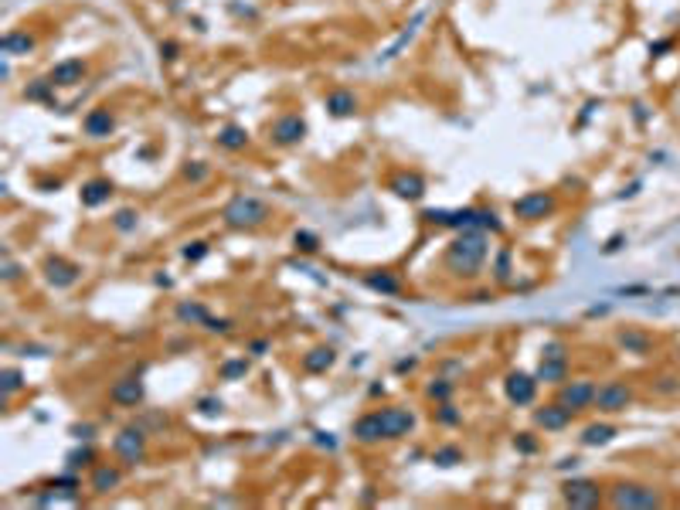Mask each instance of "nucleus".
I'll use <instances>...</instances> for the list:
<instances>
[{"mask_svg":"<svg viewBox=\"0 0 680 510\" xmlns=\"http://www.w3.org/2000/svg\"><path fill=\"white\" fill-rule=\"evenodd\" d=\"M487 259V238L483 232H463L446 252V265L459 276H477L479 265Z\"/></svg>","mask_w":680,"mask_h":510,"instance_id":"1","label":"nucleus"},{"mask_svg":"<svg viewBox=\"0 0 680 510\" xmlns=\"http://www.w3.org/2000/svg\"><path fill=\"white\" fill-rule=\"evenodd\" d=\"M429 221L449 225V228H459V232H500V221L494 211H479V208H463V211H425Z\"/></svg>","mask_w":680,"mask_h":510,"instance_id":"2","label":"nucleus"},{"mask_svg":"<svg viewBox=\"0 0 680 510\" xmlns=\"http://www.w3.org/2000/svg\"><path fill=\"white\" fill-rule=\"evenodd\" d=\"M221 218H225L232 228H255V225H262L265 218H269V208H265L259 198H252V194H238V198H232V201L225 204Z\"/></svg>","mask_w":680,"mask_h":510,"instance_id":"3","label":"nucleus"},{"mask_svg":"<svg viewBox=\"0 0 680 510\" xmlns=\"http://www.w3.org/2000/svg\"><path fill=\"white\" fill-rule=\"evenodd\" d=\"M612 507H629V510H649V507H664L666 500L664 494H657L653 487H639V483H619L612 496H609Z\"/></svg>","mask_w":680,"mask_h":510,"instance_id":"4","label":"nucleus"},{"mask_svg":"<svg viewBox=\"0 0 680 510\" xmlns=\"http://www.w3.org/2000/svg\"><path fill=\"white\" fill-rule=\"evenodd\" d=\"M633 402V388L622 385V381H605L602 388H595V402L592 408H599L605 415H616V412H626V405Z\"/></svg>","mask_w":680,"mask_h":510,"instance_id":"5","label":"nucleus"},{"mask_svg":"<svg viewBox=\"0 0 680 510\" xmlns=\"http://www.w3.org/2000/svg\"><path fill=\"white\" fill-rule=\"evenodd\" d=\"M555 194L551 191H531V194H524V198H517L514 201V215L524 218V221H538V218H548L551 211H555Z\"/></svg>","mask_w":680,"mask_h":510,"instance_id":"6","label":"nucleus"},{"mask_svg":"<svg viewBox=\"0 0 680 510\" xmlns=\"http://www.w3.org/2000/svg\"><path fill=\"white\" fill-rule=\"evenodd\" d=\"M112 449H116V456H119L126 466H137V463H143V456H147V435H143V429H123V432L116 435Z\"/></svg>","mask_w":680,"mask_h":510,"instance_id":"7","label":"nucleus"},{"mask_svg":"<svg viewBox=\"0 0 680 510\" xmlns=\"http://www.w3.org/2000/svg\"><path fill=\"white\" fill-rule=\"evenodd\" d=\"M565 504L568 507H599L602 504V490L592 479H568L565 483Z\"/></svg>","mask_w":680,"mask_h":510,"instance_id":"8","label":"nucleus"},{"mask_svg":"<svg viewBox=\"0 0 680 510\" xmlns=\"http://www.w3.org/2000/svg\"><path fill=\"white\" fill-rule=\"evenodd\" d=\"M558 402L572 412H585L595 402V385L592 381H568V385L558 391Z\"/></svg>","mask_w":680,"mask_h":510,"instance_id":"9","label":"nucleus"},{"mask_svg":"<svg viewBox=\"0 0 680 510\" xmlns=\"http://www.w3.org/2000/svg\"><path fill=\"white\" fill-rule=\"evenodd\" d=\"M381 425H385V439H402L415 429V415L408 408H381Z\"/></svg>","mask_w":680,"mask_h":510,"instance_id":"10","label":"nucleus"},{"mask_svg":"<svg viewBox=\"0 0 680 510\" xmlns=\"http://www.w3.org/2000/svg\"><path fill=\"white\" fill-rule=\"evenodd\" d=\"M572 408H565L561 402H555V405H544V408H538L534 412V425L538 429H544V432H558V429H565L568 422H572Z\"/></svg>","mask_w":680,"mask_h":510,"instance_id":"11","label":"nucleus"},{"mask_svg":"<svg viewBox=\"0 0 680 510\" xmlns=\"http://www.w3.org/2000/svg\"><path fill=\"white\" fill-rule=\"evenodd\" d=\"M303 137H307V123H303L299 116H279L276 123H272V139H276L279 147H293V143H299Z\"/></svg>","mask_w":680,"mask_h":510,"instance_id":"12","label":"nucleus"},{"mask_svg":"<svg viewBox=\"0 0 680 510\" xmlns=\"http://www.w3.org/2000/svg\"><path fill=\"white\" fill-rule=\"evenodd\" d=\"M504 391H507V398L514 405H531L534 402V391H538V378H531V374H510L507 381H504Z\"/></svg>","mask_w":680,"mask_h":510,"instance_id":"13","label":"nucleus"},{"mask_svg":"<svg viewBox=\"0 0 680 510\" xmlns=\"http://www.w3.org/2000/svg\"><path fill=\"white\" fill-rule=\"evenodd\" d=\"M82 78H85V62H82V58H68V62H58L51 68L48 82H51V85H75Z\"/></svg>","mask_w":680,"mask_h":510,"instance_id":"14","label":"nucleus"},{"mask_svg":"<svg viewBox=\"0 0 680 510\" xmlns=\"http://www.w3.org/2000/svg\"><path fill=\"white\" fill-rule=\"evenodd\" d=\"M109 398L116 405H139L143 402V381L139 378H123L109 388Z\"/></svg>","mask_w":680,"mask_h":510,"instance_id":"15","label":"nucleus"},{"mask_svg":"<svg viewBox=\"0 0 680 510\" xmlns=\"http://www.w3.org/2000/svg\"><path fill=\"white\" fill-rule=\"evenodd\" d=\"M354 439L357 442H381L385 439V425H381V415L378 412H371V415H364V418H357L354 422Z\"/></svg>","mask_w":680,"mask_h":510,"instance_id":"16","label":"nucleus"},{"mask_svg":"<svg viewBox=\"0 0 680 510\" xmlns=\"http://www.w3.org/2000/svg\"><path fill=\"white\" fill-rule=\"evenodd\" d=\"M45 276L51 286H72L78 279V265L65 262V259H48L45 262Z\"/></svg>","mask_w":680,"mask_h":510,"instance_id":"17","label":"nucleus"},{"mask_svg":"<svg viewBox=\"0 0 680 510\" xmlns=\"http://www.w3.org/2000/svg\"><path fill=\"white\" fill-rule=\"evenodd\" d=\"M619 347H622L626 354H649V351H653V337L643 334V330H636V326H629V330L619 334Z\"/></svg>","mask_w":680,"mask_h":510,"instance_id":"18","label":"nucleus"},{"mask_svg":"<svg viewBox=\"0 0 680 510\" xmlns=\"http://www.w3.org/2000/svg\"><path fill=\"white\" fill-rule=\"evenodd\" d=\"M391 191H395L398 198H408V201H418V198L425 194V181H422L418 174H398V177L391 181Z\"/></svg>","mask_w":680,"mask_h":510,"instance_id":"19","label":"nucleus"},{"mask_svg":"<svg viewBox=\"0 0 680 510\" xmlns=\"http://www.w3.org/2000/svg\"><path fill=\"white\" fill-rule=\"evenodd\" d=\"M565 374H568V361H565V357H541V364H538V381L558 385V381H565Z\"/></svg>","mask_w":680,"mask_h":510,"instance_id":"20","label":"nucleus"},{"mask_svg":"<svg viewBox=\"0 0 680 510\" xmlns=\"http://www.w3.org/2000/svg\"><path fill=\"white\" fill-rule=\"evenodd\" d=\"M112 116H109V109H92L89 116H85V133L89 137H109L112 133Z\"/></svg>","mask_w":680,"mask_h":510,"instance_id":"21","label":"nucleus"},{"mask_svg":"<svg viewBox=\"0 0 680 510\" xmlns=\"http://www.w3.org/2000/svg\"><path fill=\"white\" fill-rule=\"evenodd\" d=\"M119 479H123V473H119L116 466H99L92 473V490L95 494H109V490L119 487Z\"/></svg>","mask_w":680,"mask_h":510,"instance_id":"22","label":"nucleus"},{"mask_svg":"<svg viewBox=\"0 0 680 510\" xmlns=\"http://www.w3.org/2000/svg\"><path fill=\"white\" fill-rule=\"evenodd\" d=\"M109 194H112V184L109 181H89V184L82 187V204H89V208H99L102 201H109Z\"/></svg>","mask_w":680,"mask_h":510,"instance_id":"23","label":"nucleus"},{"mask_svg":"<svg viewBox=\"0 0 680 510\" xmlns=\"http://www.w3.org/2000/svg\"><path fill=\"white\" fill-rule=\"evenodd\" d=\"M330 364H334V351H330V347H313V351L303 357V368H307L309 374H324Z\"/></svg>","mask_w":680,"mask_h":510,"instance_id":"24","label":"nucleus"},{"mask_svg":"<svg viewBox=\"0 0 680 510\" xmlns=\"http://www.w3.org/2000/svg\"><path fill=\"white\" fill-rule=\"evenodd\" d=\"M326 109L334 112V116H351L357 109V99L351 92H344V89H337V92L326 95Z\"/></svg>","mask_w":680,"mask_h":510,"instance_id":"25","label":"nucleus"},{"mask_svg":"<svg viewBox=\"0 0 680 510\" xmlns=\"http://www.w3.org/2000/svg\"><path fill=\"white\" fill-rule=\"evenodd\" d=\"M612 435H616V425L599 422V425H588L585 432H582V442H585V446H605V442H612Z\"/></svg>","mask_w":680,"mask_h":510,"instance_id":"26","label":"nucleus"},{"mask_svg":"<svg viewBox=\"0 0 680 510\" xmlns=\"http://www.w3.org/2000/svg\"><path fill=\"white\" fill-rule=\"evenodd\" d=\"M31 48H34V38L28 31H11L4 38V51L7 55H28Z\"/></svg>","mask_w":680,"mask_h":510,"instance_id":"27","label":"nucleus"},{"mask_svg":"<svg viewBox=\"0 0 680 510\" xmlns=\"http://www.w3.org/2000/svg\"><path fill=\"white\" fill-rule=\"evenodd\" d=\"M218 143H221L225 150H245L248 133L242 129V126H225V129L218 133Z\"/></svg>","mask_w":680,"mask_h":510,"instance_id":"28","label":"nucleus"},{"mask_svg":"<svg viewBox=\"0 0 680 510\" xmlns=\"http://www.w3.org/2000/svg\"><path fill=\"white\" fill-rule=\"evenodd\" d=\"M364 282H368L371 289H378V293H388V296H395L398 289H402V282H398L395 276H388V272H381V276H378V272H371V276L364 279Z\"/></svg>","mask_w":680,"mask_h":510,"instance_id":"29","label":"nucleus"},{"mask_svg":"<svg viewBox=\"0 0 680 510\" xmlns=\"http://www.w3.org/2000/svg\"><path fill=\"white\" fill-rule=\"evenodd\" d=\"M177 320H184V324H204V320H208V309H204L201 303H181V307H177Z\"/></svg>","mask_w":680,"mask_h":510,"instance_id":"30","label":"nucleus"},{"mask_svg":"<svg viewBox=\"0 0 680 510\" xmlns=\"http://www.w3.org/2000/svg\"><path fill=\"white\" fill-rule=\"evenodd\" d=\"M432 459H435L439 466H456L459 459H463V452H459L456 446H442V449H435V456H432Z\"/></svg>","mask_w":680,"mask_h":510,"instance_id":"31","label":"nucleus"},{"mask_svg":"<svg viewBox=\"0 0 680 510\" xmlns=\"http://www.w3.org/2000/svg\"><path fill=\"white\" fill-rule=\"evenodd\" d=\"M449 395H452V381H446V378L429 385V398H435V402H449Z\"/></svg>","mask_w":680,"mask_h":510,"instance_id":"32","label":"nucleus"},{"mask_svg":"<svg viewBox=\"0 0 680 510\" xmlns=\"http://www.w3.org/2000/svg\"><path fill=\"white\" fill-rule=\"evenodd\" d=\"M0 378H4V398H11L17 388H21V371H17V368H7Z\"/></svg>","mask_w":680,"mask_h":510,"instance_id":"33","label":"nucleus"},{"mask_svg":"<svg viewBox=\"0 0 680 510\" xmlns=\"http://www.w3.org/2000/svg\"><path fill=\"white\" fill-rule=\"evenodd\" d=\"M245 371H248L245 361H228V364H221V378H225V381H235V378H242Z\"/></svg>","mask_w":680,"mask_h":510,"instance_id":"34","label":"nucleus"},{"mask_svg":"<svg viewBox=\"0 0 680 510\" xmlns=\"http://www.w3.org/2000/svg\"><path fill=\"white\" fill-rule=\"evenodd\" d=\"M92 463V449H75L68 456V469H78V466H89Z\"/></svg>","mask_w":680,"mask_h":510,"instance_id":"35","label":"nucleus"},{"mask_svg":"<svg viewBox=\"0 0 680 510\" xmlns=\"http://www.w3.org/2000/svg\"><path fill=\"white\" fill-rule=\"evenodd\" d=\"M116 228H119V232H133V228H137V215H133L129 208H123V211L116 215Z\"/></svg>","mask_w":680,"mask_h":510,"instance_id":"36","label":"nucleus"},{"mask_svg":"<svg viewBox=\"0 0 680 510\" xmlns=\"http://www.w3.org/2000/svg\"><path fill=\"white\" fill-rule=\"evenodd\" d=\"M439 422H442V425H456V422H459V412H456L449 402H442V408H439Z\"/></svg>","mask_w":680,"mask_h":510,"instance_id":"37","label":"nucleus"},{"mask_svg":"<svg viewBox=\"0 0 680 510\" xmlns=\"http://www.w3.org/2000/svg\"><path fill=\"white\" fill-rule=\"evenodd\" d=\"M514 446L521 449V452H534V449H538V439H534L531 432H521L517 439H514Z\"/></svg>","mask_w":680,"mask_h":510,"instance_id":"38","label":"nucleus"},{"mask_svg":"<svg viewBox=\"0 0 680 510\" xmlns=\"http://www.w3.org/2000/svg\"><path fill=\"white\" fill-rule=\"evenodd\" d=\"M541 357H565V344L561 340H548L541 347Z\"/></svg>","mask_w":680,"mask_h":510,"instance_id":"39","label":"nucleus"},{"mask_svg":"<svg viewBox=\"0 0 680 510\" xmlns=\"http://www.w3.org/2000/svg\"><path fill=\"white\" fill-rule=\"evenodd\" d=\"M48 89H51V82H34L24 95H28V99H48Z\"/></svg>","mask_w":680,"mask_h":510,"instance_id":"40","label":"nucleus"},{"mask_svg":"<svg viewBox=\"0 0 680 510\" xmlns=\"http://www.w3.org/2000/svg\"><path fill=\"white\" fill-rule=\"evenodd\" d=\"M184 177L187 181H204V177H208V167H204V164H191V167L184 170Z\"/></svg>","mask_w":680,"mask_h":510,"instance_id":"41","label":"nucleus"},{"mask_svg":"<svg viewBox=\"0 0 680 510\" xmlns=\"http://www.w3.org/2000/svg\"><path fill=\"white\" fill-rule=\"evenodd\" d=\"M510 255H507V252H504V255H500V259H496V279H500V282H507V279H510Z\"/></svg>","mask_w":680,"mask_h":510,"instance_id":"42","label":"nucleus"},{"mask_svg":"<svg viewBox=\"0 0 680 510\" xmlns=\"http://www.w3.org/2000/svg\"><path fill=\"white\" fill-rule=\"evenodd\" d=\"M296 245L307 248V252H313V248H317V238H313L309 232H296Z\"/></svg>","mask_w":680,"mask_h":510,"instance_id":"43","label":"nucleus"},{"mask_svg":"<svg viewBox=\"0 0 680 510\" xmlns=\"http://www.w3.org/2000/svg\"><path fill=\"white\" fill-rule=\"evenodd\" d=\"M4 279H7V282H14L17 279V262L11 259V255H4Z\"/></svg>","mask_w":680,"mask_h":510,"instance_id":"44","label":"nucleus"},{"mask_svg":"<svg viewBox=\"0 0 680 510\" xmlns=\"http://www.w3.org/2000/svg\"><path fill=\"white\" fill-rule=\"evenodd\" d=\"M204 326H208V330H215V334H225V330H228V320H215V317H208Z\"/></svg>","mask_w":680,"mask_h":510,"instance_id":"45","label":"nucleus"},{"mask_svg":"<svg viewBox=\"0 0 680 510\" xmlns=\"http://www.w3.org/2000/svg\"><path fill=\"white\" fill-rule=\"evenodd\" d=\"M201 412L215 415V412H221V402H218V398H201Z\"/></svg>","mask_w":680,"mask_h":510,"instance_id":"46","label":"nucleus"},{"mask_svg":"<svg viewBox=\"0 0 680 510\" xmlns=\"http://www.w3.org/2000/svg\"><path fill=\"white\" fill-rule=\"evenodd\" d=\"M201 255H204L201 242H194V248H184V259H201Z\"/></svg>","mask_w":680,"mask_h":510,"instance_id":"47","label":"nucleus"},{"mask_svg":"<svg viewBox=\"0 0 680 510\" xmlns=\"http://www.w3.org/2000/svg\"><path fill=\"white\" fill-rule=\"evenodd\" d=\"M160 51H164V58H174V51H177V45H174V41H167V45H160Z\"/></svg>","mask_w":680,"mask_h":510,"instance_id":"48","label":"nucleus"},{"mask_svg":"<svg viewBox=\"0 0 680 510\" xmlns=\"http://www.w3.org/2000/svg\"><path fill=\"white\" fill-rule=\"evenodd\" d=\"M317 442H320V446H326V449L334 446V439H330V435H324V432H317Z\"/></svg>","mask_w":680,"mask_h":510,"instance_id":"49","label":"nucleus"}]
</instances>
